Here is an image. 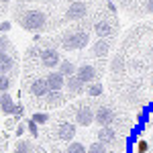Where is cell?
Segmentation results:
<instances>
[{
  "instance_id": "obj_16",
  "label": "cell",
  "mask_w": 153,
  "mask_h": 153,
  "mask_svg": "<svg viewBox=\"0 0 153 153\" xmlns=\"http://www.w3.org/2000/svg\"><path fill=\"white\" fill-rule=\"evenodd\" d=\"M12 108H14V100L8 92H0V112L2 114H12Z\"/></svg>"
},
{
  "instance_id": "obj_9",
  "label": "cell",
  "mask_w": 153,
  "mask_h": 153,
  "mask_svg": "<svg viewBox=\"0 0 153 153\" xmlns=\"http://www.w3.org/2000/svg\"><path fill=\"white\" fill-rule=\"evenodd\" d=\"M45 82H47L49 90H61L65 86V76H61L59 71H49L45 76Z\"/></svg>"
},
{
  "instance_id": "obj_10",
  "label": "cell",
  "mask_w": 153,
  "mask_h": 153,
  "mask_svg": "<svg viewBox=\"0 0 153 153\" xmlns=\"http://www.w3.org/2000/svg\"><path fill=\"white\" fill-rule=\"evenodd\" d=\"M108 51H110V39H100L98 37L92 43V55L94 57H106Z\"/></svg>"
},
{
  "instance_id": "obj_34",
  "label": "cell",
  "mask_w": 153,
  "mask_h": 153,
  "mask_svg": "<svg viewBox=\"0 0 153 153\" xmlns=\"http://www.w3.org/2000/svg\"><path fill=\"white\" fill-rule=\"evenodd\" d=\"M0 2H4V4H8V2H10V0H0Z\"/></svg>"
},
{
  "instance_id": "obj_4",
  "label": "cell",
  "mask_w": 153,
  "mask_h": 153,
  "mask_svg": "<svg viewBox=\"0 0 153 153\" xmlns=\"http://www.w3.org/2000/svg\"><path fill=\"white\" fill-rule=\"evenodd\" d=\"M86 14H88V4L84 0H74L65 10V19L68 21H80Z\"/></svg>"
},
{
  "instance_id": "obj_13",
  "label": "cell",
  "mask_w": 153,
  "mask_h": 153,
  "mask_svg": "<svg viewBox=\"0 0 153 153\" xmlns=\"http://www.w3.org/2000/svg\"><path fill=\"white\" fill-rule=\"evenodd\" d=\"M14 63L16 61H14V55L12 53H2L0 55V74H6L8 76L14 70Z\"/></svg>"
},
{
  "instance_id": "obj_22",
  "label": "cell",
  "mask_w": 153,
  "mask_h": 153,
  "mask_svg": "<svg viewBox=\"0 0 153 153\" xmlns=\"http://www.w3.org/2000/svg\"><path fill=\"white\" fill-rule=\"evenodd\" d=\"M86 153H106V143H102V141L92 143L90 147H86Z\"/></svg>"
},
{
  "instance_id": "obj_8",
  "label": "cell",
  "mask_w": 153,
  "mask_h": 153,
  "mask_svg": "<svg viewBox=\"0 0 153 153\" xmlns=\"http://www.w3.org/2000/svg\"><path fill=\"white\" fill-rule=\"evenodd\" d=\"M114 25L110 23V21H98V23H94V33L100 39H110V37L114 35Z\"/></svg>"
},
{
  "instance_id": "obj_24",
  "label": "cell",
  "mask_w": 153,
  "mask_h": 153,
  "mask_svg": "<svg viewBox=\"0 0 153 153\" xmlns=\"http://www.w3.org/2000/svg\"><path fill=\"white\" fill-rule=\"evenodd\" d=\"M10 88V78L6 74H0V92H8Z\"/></svg>"
},
{
  "instance_id": "obj_12",
  "label": "cell",
  "mask_w": 153,
  "mask_h": 153,
  "mask_svg": "<svg viewBox=\"0 0 153 153\" xmlns=\"http://www.w3.org/2000/svg\"><path fill=\"white\" fill-rule=\"evenodd\" d=\"M29 92L33 96H45L49 92V88H47V82H45V78H37V80H33L31 82V86H29Z\"/></svg>"
},
{
  "instance_id": "obj_21",
  "label": "cell",
  "mask_w": 153,
  "mask_h": 153,
  "mask_svg": "<svg viewBox=\"0 0 153 153\" xmlns=\"http://www.w3.org/2000/svg\"><path fill=\"white\" fill-rule=\"evenodd\" d=\"M2 53H12V43L8 41V37L0 33V55Z\"/></svg>"
},
{
  "instance_id": "obj_27",
  "label": "cell",
  "mask_w": 153,
  "mask_h": 153,
  "mask_svg": "<svg viewBox=\"0 0 153 153\" xmlns=\"http://www.w3.org/2000/svg\"><path fill=\"white\" fill-rule=\"evenodd\" d=\"M27 131H29V133H31L33 137H37V135H39V125H37L33 118H31V120L27 123Z\"/></svg>"
},
{
  "instance_id": "obj_15",
  "label": "cell",
  "mask_w": 153,
  "mask_h": 153,
  "mask_svg": "<svg viewBox=\"0 0 153 153\" xmlns=\"http://www.w3.org/2000/svg\"><path fill=\"white\" fill-rule=\"evenodd\" d=\"M84 86H86V84H84L82 80L76 76V74H74V76H70V78H65V88L70 90L71 94H80V92L84 90Z\"/></svg>"
},
{
  "instance_id": "obj_23",
  "label": "cell",
  "mask_w": 153,
  "mask_h": 153,
  "mask_svg": "<svg viewBox=\"0 0 153 153\" xmlns=\"http://www.w3.org/2000/svg\"><path fill=\"white\" fill-rule=\"evenodd\" d=\"M65 153H86V145H82V143H78V141H71L68 145Z\"/></svg>"
},
{
  "instance_id": "obj_3",
  "label": "cell",
  "mask_w": 153,
  "mask_h": 153,
  "mask_svg": "<svg viewBox=\"0 0 153 153\" xmlns=\"http://www.w3.org/2000/svg\"><path fill=\"white\" fill-rule=\"evenodd\" d=\"M114 118H117L114 110L108 108V106H98L94 110V123L98 127H110L114 123Z\"/></svg>"
},
{
  "instance_id": "obj_28",
  "label": "cell",
  "mask_w": 153,
  "mask_h": 153,
  "mask_svg": "<svg viewBox=\"0 0 153 153\" xmlns=\"http://www.w3.org/2000/svg\"><path fill=\"white\" fill-rule=\"evenodd\" d=\"M147 151H149V143L145 139H139L137 141V153H147Z\"/></svg>"
},
{
  "instance_id": "obj_14",
  "label": "cell",
  "mask_w": 153,
  "mask_h": 153,
  "mask_svg": "<svg viewBox=\"0 0 153 153\" xmlns=\"http://www.w3.org/2000/svg\"><path fill=\"white\" fill-rule=\"evenodd\" d=\"M47 98H45V104L49 106V108H53V106H61L63 102H65V98H63V94H61V90H49Z\"/></svg>"
},
{
  "instance_id": "obj_25",
  "label": "cell",
  "mask_w": 153,
  "mask_h": 153,
  "mask_svg": "<svg viewBox=\"0 0 153 153\" xmlns=\"http://www.w3.org/2000/svg\"><path fill=\"white\" fill-rule=\"evenodd\" d=\"M33 120H35L37 125H45L49 120V114H45V112H35L33 114Z\"/></svg>"
},
{
  "instance_id": "obj_2",
  "label": "cell",
  "mask_w": 153,
  "mask_h": 153,
  "mask_svg": "<svg viewBox=\"0 0 153 153\" xmlns=\"http://www.w3.org/2000/svg\"><path fill=\"white\" fill-rule=\"evenodd\" d=\"M88 43H90V33L80 31V29H76V31H65V33L61 35V39H59L61 49H68V51L84 49Z\"/></svg>"
},
{
  "instance_id": "obj_26",
  "label": "cell",
  "mask_w": 153,
  "mask_h": 153,
  "mask_svg": "<svg viewBox=\"0 0 153 153\" xmlns=\"http://www.w3.org/2000/svg\"><path fill=\"white\" fill-rule=\"evenodd\" d=\"M14 153H31L29 143H27V141H19V143H16V149H14Z\"/></svg>"
},
{
  "instance_id": "obj_19",
  "label": "cell",
  "mask_w": 153,
  "mask_h": 153,
  "mask_svg": "<svg viewBox=\"0 0 153 153\" xmlns=\"http://www.w3.org/2000/svg\"><path fill=\"white\" fill-rule=\"evenodd\" d=\"M84 88H86L88 96H92V98H98V96H102V84H100V82H90V84H86Z\"/></svg>"
},
{
  "instance_id": "obj_5",
  "label": "cell",
  "mask_w": 153,
  "mask_h": 153,
  "mask_svg": "<svg viewBox=\"0 0 153 153\" xmlns=\"http://www.w3.org/2000/svg\"><path fill=\"white\" fill-rule=\"evenodd\" d=\"M39 59H41V65H43V68H49V70H51V68H57L59 61H61V57H59V53H57V49H53V47L41 49Z\"/></svg>"
},
{
  "instance_id": "obj_17",
  "label": "cell",
  "mask_w": 153,
  "mask_h": 153,
  "mask_svg": "<svg viewBox=\"0 0 153 153\" xmlns=\"http://www.w3.org/2000/svg\"><path fill=\"white\" fill-rule=\"evenodd\" d=\"M114 139H117V131L112 129V127H100V131H98V141L112 143Z\"/></svg>"
},
{
  "instance_id": "obj_30",
  "label": "cell",
  "mask_w": 153,
  "mask_h": 153,
  "mask_svg": "<svg viewBox=\"0 0 153 153\" xmlns=\"http://www.w3.org/2000/svg\"><path fill=\"white\" fill-rule=\"evenodd\" d=\"M10 21H2V23H0V31H2V33H8V31H10Z\"/></svg>"
},
{
  "instance_id": "obj_35",
  "label": "cell",
  "mask_w": 153,
  "mask_h": 153,
  "mask_svg": "<svg viewBox=\"0 0 153 153\" xmlns=\"http://www.w3.org/2000/svg\"><path fill=\"white\" fill-rule=\"evenodd\" d=\"M21 2H29V0H21Z\"/></svg>"
},
{
  "instance_id": "obj_18",
  "label": "cell",
  "mask_w": 153,
  "mask_h": 153,
  "mask_svg": "<svg viewBox=\"0 0 153 153\" xmlns=\"http://www.w3.org/2000/svg\"><path fill=\"white\" fill-rule=\"evenodd\" d=\"M57 71L61 74V76H65V78H70V76H74L76 74V65L71 63L70 59H61L57 65Z\"/></svg>"
},
{
  "instance_id": "obj_33",
  "label": "cell",
  "mask_w": 153,
  "mask_h": 153,
  "mask_svg": "<svg viewBox=\"0 0 153 153\" xmlns=\"http://www.w3.org/2000/svg\"><path fill=\"white\" fill-rule=\"evenodd\" d=\"M6 127H8V129H12V127H14V120H12V118H10V120H6Z\"/></svg>"
},
{
  "instance_id": "obj_11",
  "label": "cell",
  "mask_w": 153,
  "mask_h": 153,
  "mask_svg": "<svg viewBox=\"0 0 153 153\" xmlns=\"http://www.w3.org/2000/svg\"><path fill=\"white\" fill-rule=\"evenodd\" d=\"M57 137L61 141H71V139L76 137V125H71V123H61L57 127Z\"/></svg>"
},
{
  "instance_id": "obj_7",
  "label": "cell",
  "mask_w": 153,
  "mask_h": 153,
  "mask_svg": "<svg viewBox=\"0 0 153 153\" xmlns=\"http://www.w3.org/2000/svg\"><path fill=\"white\" fill-rule=\"evenodd\" d=\"M76 76H78L84 84H90V82H94V80H96L98 71H96L94 65H90V63H82V65L76 68Z\"/></svg>"
},
{
  "instance_id": "obj_20",
  "label": "cell",
  "mask_w": 153,
  "mask_h": 153,
  "mask_svg": "<svg viewBox=\"0 0 153 153\" xmlns=\"http://www.w3.org/2000/svg\"><path fill=\"white\" fill-rule=\"evenodd\" d=\"M123 70H125V59H123V55H117L110 61V71L112 74H120Z\"/></svg>"
},
{
  "instance_id": "obj_31",
  "label": "cell",
  "mask_w": 153,
  "mask_h": 153,
  "mask_svg": "<svg viewBox=\"0 0 153 153\" xmlns=\"http://www.w3.org/2000/svg\"><path fill=\"white\" fill-rule=\"evenodd\" d=\"M145 10L153 14V0H145Z\"/></svg>"
},
{
  "instance_id": "obj_32",
  "label": "cell",
  "mask_w": 153,
  "mask_h": 153,
  "mask_svg": "<svg viewBox=\"0 0 153 153\" xmlns=\"http://www.w3.org/2000/svg\"><path fill=\"white\" fill-rule=\"evenodd\" d=\"M25 131H27V125H19V127H16V131H14V133H16V135H23Z\"/></svg>"
},
{
  "instance_id": "obj_1",
  "label": "cell",
  "mask_w": 153,
  "mask_h": 153,
  "mask_svg": "<svg viewBox=\"0 0 153 153\" xmlns=\"http://www.w3.org/2000/svg\"><path fill=\"white\" fill-rule=\"evenodd\" d=\"M16 21H19V25L23 27L25 31H29V33H35V31H43L45 27H47L49 19L47 14L43 10H23L19 16H16Z\"/></svg>"
},
{
  "instance_id": "obj_29",
  "label": "cell",
  "mask_w": 153,
  "mask_h": 153,
  "mask_svg": "<svg viewBox=\"0 0 153 153\" xmlns=\"http://www.w3.org/2000/svg\"><path fill=\"white\" fill-rule=\"evenodd\" d=\"M12 117L14 118L23 117V104H14V108H12Z\"/></svg>"
},
{
  "instance_id": "obj_6",
  "label": "cell",
  "mask_w": 153,
  "mask_h": 153,
  "mask_svg": "<svg viewBox=\"0 0 153 153\" xmlns=\"http://www.w3.org/2000/svg\"><path fill=\"white\" fill-rule=\"evenodd\" d=\"M74 118H76V125H80V127H90V125L94 123V110H92L90 106H86V104L78 106Z\"/></svg>"
}]
</instances>
